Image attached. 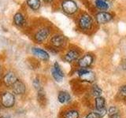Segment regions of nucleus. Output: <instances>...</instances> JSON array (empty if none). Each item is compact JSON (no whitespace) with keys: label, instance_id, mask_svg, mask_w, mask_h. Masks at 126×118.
Segmentation results:
<instances>
[{"label":"nucleus","instance_id":"nucleus-21","mask_svg":"<svg viewBox=\"0 0 126 118\" xmlns=\"http://www.w3.org/2000/svg\"><path fill=\"white\" fill-rule=\"evenodd\" d=\"M118 112H119V110H118V109L117 107H115V106H110L108 109L107 113L110 117H113L115 115H117Z\"/></svg>","mask_w":126,"mask_h":118},{"label":"nucleus","instance_id":"nucleus-6","mask_svg":"<svg viewBox=\"0 0 126 118\" xmlns=\"http://www.w3.org/2000/svg\"><path fill=\"white\" fill-rule=\"evenodd\" d=\"M93 62V57L92 54H85L84 57H82L80 60L78 61V65L80 68H88Z\"/></svg>","mask_w":126,"mask_h":118},{"label":"nucleus","instance_id":"nucleus-13","mask_svg":"<svg viewBox=\"0 0 126 118\" xmlns=\"http://www.w3.org/2000/svg\"><path fill=\"white\" fill-rule=\"evenodd\" d=\"M14 23L15 24V25L18 27L23 26L25 23V19L24 15L20 12H17L14 16Z\"/></svg>","mask_w":126,"mask_h":118},{"label":"nucleus","instance_id":"nucleus-1","mask_svg":"<svg viewBox=\"0 0 126 118\" xmlns=\"http://www.w3.org/2000/svg\"><path fill=\"white\" fill-rule=\"evenodd\" d=\"M63 11L67 14H73L78 10L77 3L73 0H64L62 3Z\"/></svg>","mask_w":126,"mask_h":118},{"label":"nucleus","instance_id":"nucleus-4","mask_svg":"<svg viewBox=\"0 0 126 118\" xmlns=\"http://www.w3.org/2000/svg\"><path fill=\"white\" fill-rule=\"evenodd\" d=\"M50 31L48 28H43V29H39L35 32L34 35L35 40L39 43H41L43 42H44L46 39L48 38L50 35Z\"/></svg>","mask_w":126,"mask_h":118},{"label":"nucleus","instance_id":"nucleus-15","mask_svg":"<svg viewBox=\"0 0 126 118\" xmlns=\"http://www.w3.org/2000/svg\"><path fill=\"white\" fill-rule=\"evenodd\" d=\"M80 79L82 80L89 82V83L93 82L94 80V78H95V76H94V74L93 73H92V72H90L89 70L86 73H84V75L80 76Z\"/></svg>","mask_w":126,"mask_h":118},{"label":"nucleus","instance_id":"nucleus-8","mask_svg":"<svg viewBox=\"0 0 126 118\" xmlns=\"http://www.w3.org/2000/svg\"><path fill=\"white\" fill-rule=\"evenodd\" d=\"M12 90H13L14 93L17 94H23L25 92L26 88L23 82H21V80H17L13 86H12Z\"/></svg>","mask_w":126,"mask_h":118},{"label":"nucleus","instance_id":"nucleus-17","mask_svg":"<svg viewBox=\"0 0 126 118\" xmlns=\"http://www.w3.org/2000/svg\"><path fill=\"white\" fill-rule=\"evenodd\" d=\"M63 118H79V112L75 109H70L66 111Z\"/></svg>","mask_w":126,"mask_h":118},{"label":"nucleus","instance_id":"nucleus-16","mask_svg":"<svg viewBox=\"0 0 126 118\" xmlns=\"http://www.w3.org/2000/svg\"><path fill=\"white\" fill-rule=\"evenodd\" d=\"M94 102H95V107H96V109L105 108L106 100H105V98L103 97H102V96L96 97L95 100H94Z\"/></svg>","mask_w":126,"mask_h":118},{"label":"nucleus","instance_id":"nucleus-11","mask_svg":"<svg viewBox=\"0 0 126 118\" xmlns=\"http://www.w3.org/2000/svg\"><path fill=\"white\" fill-rule=\"evenodd\" d=\"M79 56H80V53L77 50H69L65 55L64 59L67 62H72L77 60Z\"/></svg>","mask_w":126,"mask_h":118},{"label":"nucleus","instance_id":"nucleus-22","mask_svg":"<svg viewBox=\"0 0 126 118\" xmlns=\"http://www.w3.org/2000/svg\"><path fill=\"white\" fill-rule=\"evenodd\" d=\"M51 75H52V76L55 80V81H57V82H62V81L63 77L59 76V75L56 73V71L54 69V68L51 69Z\"/></svg>","mask_w":126,"mask_h":118},{"label":"nucleus","instance_id":"nucleus-25","mask_svg":"<svg viewBox=\"0 0 126 118\" xmlns=\"http://www.w3.org/2000/svg\"><path fill=\"white\" fill-rule=\"evenodd\" d=\"M119 93H120V95L123 98H126V85L122 86L121 88H120L119 90Z\"/></svg>","mask_w":126,"mask_h":118},{"label":"nucleus","instance_id":"nucleus-9","mask_svg":"<svg viewBox=\"0 0 126 118\" xmlns=\"http://www.w3.org/2000/svg\"><path fill=\"white\" fill-rule=\"evenodd\" d=\"M32 51L34 55L37 56L38 58H39L42 60H44V61H47L49 59L50 56H49V54L47 52L46 50L40 49V48H37V47H33L32 49Z\"/></svg>","mask_w":126,"mask_h":118},{"label":"nucleus","instance_id":"nucleus-28","mask_svg":"<svg viewBox=\"0 0 126 118\" xmlns=\"http://www.w3.org/2000/svg\"><path fill=\"white\" fill-rule=\"evenodd\" d=\"M43 1H44L45 2H47V3H49V2H51L53 1V0H43Z\"/></svg>","mask_w":126,"mask_h":118},{"label":"nucleus","instance_id":"nucleus-18","mask_svg":"<svg viewBox=\"0 0 126 118\" xmlns=\"http://www.w3.org/2000/svg\"><path fill=\"white\" fill-rule=\"evenodd\" d=\"M95 6L100 10H106L109 8V5L105 0H95Z\"/></svg>","mask_w":126,"mask_h":118},{"label":"nucleus","instance_id":"nucleus-20","mask_svg":"<svg viewBox=\"0 0 126 118\" xmlns=\"http://www.w3.org/2000/svg\"><path fill=\"white\" fill-rule=\"evenodd\" d=\"M53 68H54V69L55 71H56V73L59 75V76H62V77H64L65 74H64V73H63V71H62V68H61L60 65H59L58 62H55V63H54V66H53Z\"/></svg>","mask_w":126,"mask_h":118},{"label":"nucleus","instance_id":"nucleus-10","mask_svg":"<svg viewBox=\"0 0 126 118\" xmlns=\"http://www.w3.org/2000/svg\"><path fill=\"white\" fill-rule=\"evenodd\" d=\"M65 42V36L62 35H55L51 38L50 43L55 47H60L62 46Z\"/></svg>","mask_w":126,"mask_h":118},{"label":"nucleus","instance_id":"nucleus-7","mask_svg":"<svg viewBox=\"0 0 126 118\" xmlns=\"http://www.w3.org/2000/svg\"><path fill=\"white\" fill-rule=\"evenodd\" d=\"M17 77L13 72H9L7 73L3 77V82L6 86L7 87H12L16 82H17Z\"/></svg>","mask_w":126,"mask_h":118},{"label":"nucleus","instance_id":"nucleus-12","mask_svg":"<svg viewBox=\"0 0 126 118\" xmlns=\"http://www.w3.org/2000/svg\"><path fill=\"white\" fill-rule=\"evenodd\" d=\"M58 100L60 103L65 104V103H67V102H69L71 100V96L67 91L62 90V91H59V93L58 94Z\"/></svg>","mask_w":126,"mask_h":118},{"label":"nucleus","instance_id":"nucleus-19","mask_svg":"<svg viewBox=\"0 0 126 118\" xmlns=\"http://www.w3.org/2000/svg\"><path fill=\"white\" fill-rule=\"evenodd\" d=\"M92 94L94 96V97H99L101 96V94L102 93V90L100 88V87H98V85H94L92 87Z\"/></svg>","mask_w":126,"mask_h":118},{"label":"nucleus","instance_id":"nucleus-2","mask_svg":"<svg viewBox=\"0 0 126 118\" xmlns=\"http://www.w3.org/2000/svg\"><path fill=\"white\" fill-rule=\"evenodd\" d=\"M1 102L3 106L6 108H11L15 104V96L10 92H4L1 98Z\"/></svg>","mask_w":126,"mask_h":118},{"label":"nucleus","instance_id":"nucleus-24","mask_svg":"<svg viewBox=\"0 0 126 118\" xmlns=\"http://www.w3.org/2000/svg\"><path fill=\"white\" fill-rule=\"evenodd\" d=\"M33 85L35 87V88L38 91H39V90H42L41 85H40V82H39V80H38V79H35V80H33Z\"/></svg>","mask_w":126,"mask_h":118},{"label":"nucleus","instance_id":"nucleus-3","mask_svg":"<svg viewBox=\"0 0 126 118\" xmlns=\"http://www.w3.org/2000/svg\"><path fill=\"white\" fill-rule=\"evenodd\" d=\"M92 18L88 14H83L79 19V26L82 30H89L92 26Z\"/></svg>","mask_w":126,"mask_h":118},{"label":"nucleus","instance_id":"nucleus-27","mask_svg":"<svg viewBox=\"0 0 126 118\" xmlns=\"http://www.w3.org/2000/svg\"><path fill=\"white\" fill-rule=\"evenodd\" d=\"M121 67H122V69H123L126 70V60H124L123 61H122Z\"/></svg>","mask_w":126,"mask_h":118},{"label":"nucleus","instance_id":"nucleus-23","mask_svg":"<svg viewBox=\"0 0 126 118\" xmlns=\"http://www.w3.org/2000/svg\"><path fill=\"white\" fill-rule=\"evenodd\" d=\"M94 113H96L98 116L100 117V118H102V117H103L106 114V113H107V110H106L105 108H102V109H95L94 110Z\"/></svg>","mask_w":126,"mask_h":118},{"label":"nucleus","instance_id":"nucleus-29","mask_svg":"<svg viewBox=\"0 0 126 118\" xmlns=\"http://www.w3.org/2000/svg\"><path fill=\"white\" fill-rule=\"evenodd\" d=\"M0 71H1V68H0Z\"/></svg>","mask_w":126,"mask_h":118},{"label":"nucleus","instance_id":"nucleus-26","mask_svg":"<svg viewBox=\"0 0 126 118\" xmlns=\"http://www.w3.org/2000/svg\"><path fill=\"white\" fill-rule=\"evenodd\" d=\"M86 118H100V117L98 116L96 113L92 112V113H88V115L86 116Z\"/></svg>","mask_w":126,"mask_h":118},{"label":"nucleus","instance_id":"nucleus-5","mask_svg":"<svg viewBox=\"0 0 126 118\" xmlns=\"http://www.w3.org/2000/svg\"><path fill=\"white\" fill-rule=\"evenodd\" d=\"M113 18L111 14L107 12H99L96 14V21L98 24H106L110 21Z\"/></svg>","mask_w":126,"mask_h":118},{"label":"nucleus","instance_id":"nucleus-30","mask_svg":"<svg viewBox=\"0 0 126 118\" xmlns=\"http://www.w3.org/2000/svg\"><path fill=\"white\" fill-rule=\"evenodd\" d=\"M0 109H1V108H0Z\"/></svg>","mask_w":126,"mask_h":118},{"label":"nucleus","instance_id":"nucleus-14","mask_svg":"<svg viewBox=\"0 0 126 118\" xmlns=\"http://www.w3.org/2000/svg\"><path fill=\"white\" fill-rule=\"evenodd\" d=\"M27 5L29 6L32 10H38L41 6L40 0H27Z\"/></svg>","mask_w":126,"mask_h":118}]
</instances>
